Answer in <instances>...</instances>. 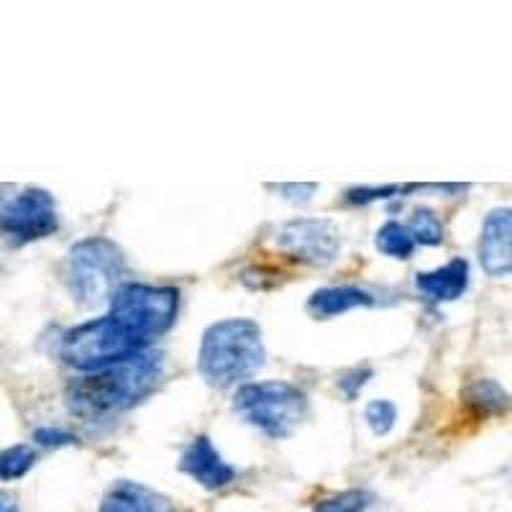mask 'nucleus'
I'll return each instance as SVG.
<instances>
[{
	"label": "nucleus",
	"mask_w": 512,
	"mask_h": 512,
	"mask_svg": "<svg viewBox=\"0 0 512 512\" xmlns=\"http://www.w3.org/2000/svg\"><path fill=\"white\" fill-rule=\"evenodd\" d=\"M364 420L374 436H387L397 423V405L392 400H372L364 410Z\"/></svg>",
	"instance_id": "aec40b11"
},
{
	"label": "nucleus",
	"mask_w": 512,
	"mask_h": 512,
	"mask_svg": "<svg viewBox=\"0 0 512 512\" xmlns=\"http://www.w3.org/2000/svg\"><path fill=\"white\" fill-rule=\"evenodd\" d=\"M0 512H21L16 497L11 492H0Z\"/></svg>",
	"instance_id": "b1692460"
},
{
	"label": "nucleus",
	"mask_w": 512,
	"mask_h": 512,
	"mask_svg": "<svg viewBox=\"0 0 512 512\" xmlns=\"http://www.w3.org/2000/svg\"><path fill=\"white\" fill-rule=\"evenodd\" d=\"M164 379L162 351L146 349L134 359L85 374L67 384V410L85 423H105L134 410L159 390Z\"/></svg>",
	"instance_id": "f257e3e1"
},
{
	"label": "nucleus",
	"mask_w": 512,
	"mask_h": 512,
	"mask_svg": "<svg viewBox=\"0 0 512 512\" xmlns=\"http://www.w3.org/2000/svg\"><path fill=\"white\" fill-rule=\"evenodd\" d=\"M267 361L264 336L251 318L216 320L200 338L198 372L210 387H233L254 377Z\"/></svg>",
	"instance_id": "f03ea898"
},
{
	"label": "nucleus",
	"mask_w": 512,
	"mask_h": 512,
	"mask_svg": "<svg viewBox=\"0 0 512 512\" xmlns=\"http://www.w3.org/2000/svg\"><path fill=\"white\" fill-rule=\"evenodd\" d=\"M36 464V451L26 443L6 448L0 454V482H16V479L26 477Z\"/></svg>",
	"instance_id": "dca6fc26"
},
{
	"label": "nucleus",
	"mask_w": 512,
	"mask_h": 512,
	"mask_svg": "<svg viewBox=\"0 0 512 512\" xmlns=\"http://www.w3.org/2000/svg\"><path fill=\"white\" fill-rule=\"evenodd\" d=\"M479 264L487 277H510L512 269V210L495 208L487 216L479 239Z\"/></svg>",
	"instance_id": "9d476101"
},
{
	"label": "nucleus",
	"mask_w": 512,
	"mask_h": 512,
	"mask_svg": "<svg viewBox=\"0 0 512 512\" xmlns=\"http://www.w3.org/2000/svg\"><path fill=\"white\" fill-rule=\"evenodd\" d=\"M146 349H149V344L131 336L111 315H103V318H93L64 333L59 354H62L67 367L93 374L113 367V364H121V361L134 359Z\"/></svg>",
	"instance_id": "39448f33"
},
{
	"label": "nucleus",
	"mask_w": 512,
	"mask_h": 512,
	"mask_svg": "<svg viewBox=\"0 0 512 512\" xmlns=\"http://www.w3.org/2000/svg\"><path fill=\"white\" fill-rule=\"evenodd\" d=\"M100 512H175L167 495L131 479H118L105 492Z\"/></svg>",
	"instance_id": "9b49d317"
},
{
	"label": "nucleus",
	"mask_w": 512,
	"mask_h": 512,
	"mask_svg": "<svg viewBox=\"0 0 512 512\" xmlns=\"http://www.w3.org/2000/svg\"><path fill=\"white\" fill-rule=\"evenodd\" d=\"M59 231V210L52 192L26 187L13 198L0 200V236L16 246L49 239Z\"/></svg>",
	"instance_id": "0eeeda50"
},
{
	"label": "nucleus",
	"mask_w": 512,
	"mask_h": 512,
	"mask_svg": "<svg viewBox=\"0 0 512 512\" xmlns=\"http://www.w3.org/2000/svg\"><path fill=\"white\" fill-rule=\"evenodd\" d=\"M180 472L208 492L228 487L236 479V466L228 464L208 436H195L180 454Z\"/></svg>",
	"instance_id": "1a4fd4ad"
},
{
	"label": "nucleus",
	"mask_w": 512,
	"mask_h": 512,
	"mask_svg": "<svg viewBox=\"0 0 512 512\" xmlns=\"http://www.w3.org/2000/svg\"><path fill=\"white\" fill-rule=\"evenodd\" d=\"M277 246L308 267H328L341 251V228L331 218H295L277 231Z\"/></svg>",
	"instance_id": "6e6552de"
},
{
	"label": "nucleus",
	"mask_w": 512,
	"mask_h": 512,
	"mask_svg": "<svg viewBox=\"0 0 512 512\" xmlns=\"http://www.w3.org/2000/svg\"><path fill=\"white\" fill-rule=\"evenodd\" d=\"M126 277V256L116 241L90 236L67 251L62 264V280L72 300L82 308L108 303Z\"/></svg>",
	"instance_id": "7ed1b4c3"
},
{
	"label": "nucleus",
	"mask_w": 512,
	"mask_h": 512,
	"mask_svg": "<svg viewBox=\"0 0 512 512\" xmlns=\"http://www.w3.org/2000/svg\"><path fill=\"white\" fill-rule=\"evenodd\" d=\"M425 185H384V187H351L344 192L346 205H372L379 200L408 198L410 192L423 190Z\"/></svg>",
	"instance_id": "a211bd4d"
},
{
	"label": "nucleus",
	"mask_w": 512,
	"mask_h": 512,
	"mask_svg": "<svg viewBox=\"0 0 512 512\" xmlns=\"http://www.w3.org/2000/svg\"><path fill=\"white\" fill-rule=\"evenodd\" d=\"M111 318L121 323L131 336L144 344L164 336L175 326L180 313V290L169 285H144V282H123L113 297Z\"/></svg>",
	"instance_id": "423d86ee"
},
{
	"label": "nucleus",
	"mask_w": 512,
	"mask_h": 512,
	"mask_svg": "<svg viewBox=\"0 0 512 512\" xmlns=\"http://www.w3.org/2000/svg\"><path fill=\"white\" fill-rule=\"evenodd\" d=\"M372 377H374V372L369 367L354 369V372L344 374V377L338 379V390L344 392L349 400H354V397L361 392V387H364V384H367Z\"/></svg>",
	"instance_id": "5701e85b"
},
{
	"label": "nucleus",
	"mask_w": 512,
	"mask_h": 512,
	"mask_svg": "<svg viewBox=\"0 0 512 512\" xmlns=\"http://www.w3.org/2000/svg\"><path fill=\"white\" fill-rule=\"evenodd\" d=\"M34 441L44 448H62L77 443V436L70 431H64V428H49L47 425V428H36Z\"/></svg>",
	"instance_id": "4be33fe9"
},
{
	"label": "nucleus",
	"mask_w": 512,
	"mask_h": 512,
	"mask_svg": "<svg viewBox=\"0 0 512 512\" xmlns=\"http://www.w3.org/2000/svg\"><path fill=\"white\" fill-rule=\"evenodd\" d=\"M372 502L374 495L367 489H346V492L315 502L313 512H367Z\"/></svg>",
	"instance_id": "6ab92c4d"
},
{
	"label": "nucleus",
	"mask_w": 512,
	"mask_h": 512,
	"mask_svg": "<svg viewBox=\"0 0 512 512\" xmlns=\"http://www.w3.org/2000/svg\"><path fill=\"white\" fill-rule=\"evenodd\" d=\"M415 287L433 303H454L469 287V262L459 256L433 272H418Z\"/></svg>",
	"instance_id": "f8f14e48"
},
{
	"label": "nucleus",
	"mask_w": 512,
	"mask_h": 512,
	"mask_svg": "<svg viewBox=\"0 0 512 512\" xmlns=\"http://www.w3.org/2000/svg\"><path fill=\"white\" fill-rule=\"evenodd\" d=\"M464 402L469 405V410L484 418V415H505L510 397L495 379H477L464 390Z\"/></svg>",
	"instance_id": "4468645a"
},
{
	"label": "nucleus",
	"mask_w": 512,
	"mask_h": 512,
	"mask_svg": "<svg viewBox=\"0 0 512 512\" xmlns=\"http://www.w3.org/2000/svg\"><path fill=\"white\" fill-rule=\"evenodd\" d=\"M413 236L415 244L420 246H441L443 244V223L431 208L413 210L410 223L405 226Z\"/></svg>",
	"instance_id": "f3484780"
},
{
	"label": "nucleus",
	"mask_w": 512,
	"mask_h": 512,
	"mask_svg": "<svg viewBox=\"0 0 512 512\" xmlns=\"http://www.w3.org/2000/svg\"><path fill=\"white\" fill-rule=\"evenodd\" d=\"M310 400L305 390L285 379L246 382L233 395V413L272 441H285L305 423Z\"/></svg>",
	"instance_id": "20e7f679"
},
{
	"label": "nucleus",
	"mask_w": 512,
	"mask_h": 512,
	"mask_svg": "<svg viewBox=\"0 0 512 512\" xmlns=\"http://www.w3.org/2000/svg\"><path fill=\"white\" fill-rule=\"evenodd\" d=\"M377 297L372 292L361 290L354 285H338V287H320L310 295L308 313L318 320L336 318V315L351 313L356 308H374Z\"/></svg>",
	"instance_id": "ddd939ff"
},
{
	"label": "nucleus",
	"mask_w": 512,
	"mask_h": 512,
	"mask_svg": "<svg viewBox=\"0 0 512 512\" xmlns=\"http://www.w3.org/2000/svg\"><path fill=\"white\" fill-rule=\"evenodd\" d=\"M374 244H377V249L382 251L384 256H390V259H400V262H408L415 251L413 236H410L408 228L397 221L384 223V226L377 231V239H374Z\"/></svg>",
	"instance_id": "2eb2a0df"
},
{
	"label": "nucleus",
	"mask_w": 512,
	"mask_h": 512,
	"mask_svg": "<svg viewBox=\"0 0 512 512\" xmlns=\"http://www.w3.org/2000/svg\"><path fill=\"white\" fill-rule=\"evenodd\" d=\"M269 190L277 192L282 200H287V203H310L313 200V195L318 192V185L315 182H300V185H295V182H280V185H269Z\"/></svg>",
	"instance_id": "412c9836"
}]
</instances>
